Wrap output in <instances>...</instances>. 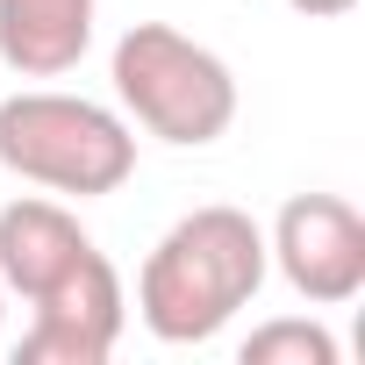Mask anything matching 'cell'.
<instances>
[{
  "mask_svg": "<svg viewBox=\"0 0 365 365\" xmlns=\"http://www.w3.org/2000/svg\"><path fill=\"white\" fill-rule=\"evenodd\" d=\"M272 258H265V230L244 215V208H194L179 215L143 272H136V315L158 344H208L230 329L237 308L258 301Z\"/></svg>",
  "mask_w": 365,
  "mask_h": 365,
  "instance_id": "cell-1",
  "label": "cell"
},
{
  "mask_svg": "<svg viewBox=\"0 0 365 365\" xmlns=\"http://www.w3.org/2000/svg\"><path fill=\"white\" fill-rule=\"evenodd\" d=\"M0 165L43 194L101 201L136 172V136L115 108L58 86H29L0 101Z\"/></svg>",
  "mask_w": 365,
  "mask_h": 365,
  "instance_id": "cell-2",
  "label": "cell"
},
{
  "mask_svg": "<svg viewBox=\"0 0 365 365\" xmlns=\"http://www.w3.org/2000/svg\"><path fill=\"white\" fill-rule=\"evenodd\" d=\"M108 79L129 122H143L158 143H179V150H201L237 122V72L172 22H129Z\"/></svg>",
  "mask_w": 365,
  "mask_h": 365,
  "instance_id": "cell-3",
  "label": "cell"
},
{
  "mask_svg": "<svg viewBox=\"0 0 365 365\" xmlns=\"http://www.w3.org/2000/svg\"><path fill=\"white\" fill-rule=\"evenodd\" d=\"M122 322H129L122 272H115V258L93 244L65 279H51V287L29 301V329H22L15 358H22V365H108L115 344H122Z\"/></svg>",
  "mask_w": 365,
  "mask_h": 365,
  "instance_id": "cell-4",
  "label": "cell"
},
{
  "mask_svg": "<svg viewBox=\"0 0 365 365\" xmlns=\"http://www.w3.org/2000/svg\"><path fill=\"white\" fill-rule=\"evenodd\" d=\"M265 258L308 308H344L365 294V215L344 194H294L265 237Z\"/></svg>",
  "mask_w": 365,
  "mask_h": 365,
  "instance_id": "cell-5",
  "label": "cell"
},
{
  "mask_svg": "<svg viewBox=\"0 0 365 365\" xmlns=\"http://www.w3.org/2000/svg\"><path fill=\"white\" fill-rule=\"evenodd\" d=\"M86 251H93V237L79 230V215L43 194H22L0 208V287L22 301H36L51 279H65Z\"/></svg>",
  "mask_w": 365,
  "mask_h": 365,
  "instance_id": "cell-6",
  "label": "cell"
},
{
  "mask_svg": "<svg viewBox=\"0 0 365 365\" xmlns=\"http://www.w3.org/2000/svg\"><path fill=\"white\" fill-rule=\"evenodd\" d=\"M101 0H0V65L22 79H65L93 43Z\"/></svg>",
  "mask_w": 365,
  "mask_h": 365,
  "instance_id": "cell-7",
  "label": "cell"
},
{
  "mask_svg": "<svg viewBox=\"0 0 365 365\" xmlns=\"http://www.w3.org/2000/svg\"><path fill=\"white\" fill-rule=\"evenodd\" d=\"M244 365H336V336L308 315H279L244 336Z\"/></svg>",
  "mask_w": 365,
  "mask_h": 365,
  "instance_id": "cell-8",
  "label": "cell"
},
{
  "mask_svg": "<svg viewBox=\"0 0 365 365\" xmlns=\"http://www.w3.org/2000/svg\"><path fill=\"white\" fill-rule=\"evenodd\" d=\"M294 15H308V22H336V15H351L358 0H287Z\"/></svg>",
  "mask_w": 365,
  "mask_h": 365,
  "instance_id": "cell-9",
  "label": "cell"
},
{
  "mask_svg": "<svg viewBox=\"0 0 365 365\" xmlns=\"http://www.w3.org/2000/svg\"><path fill=\"white\" fill-rule=\"evenodd\" d=\"M0 322H8V287H0Z\"/></svg>",
  "mask_w": 365,
  "mask_h": 365,
  "instance_id": "cell-10",
  "label": "cell"
}]
</instances>
